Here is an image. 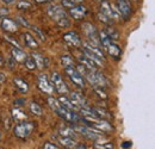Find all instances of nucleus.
<instances>
[{
    "label": "nucleus",
    "instance_id": "nucleus-38",
    "mask_svg": "<svg viewBox=\"0 0 155 149\" xmlns=\"http://www.w3.org/2000/svg\"><path fill=\"white\" fill-rule=\"evenodd\" d=\"M32 30H34V31L37 34V36L39 37V39H41V41H45V36H44V35L41 32V30H39L38 28H35V26H32Z\"/></svg>",
    "mask_w": 155,
    "mask_h": 149
},
{
    "label": "nucleus",
    "instance_id": "nucleus-19",
    "mask_svg": "<svg viewBox=\"0 0 155 149\" xmlns=\"http://www.w3.org/2000/svg\"><path fill=\"white\" fill-rule=\"evenodd\" d=\"M58 142L64 148L67 149H74L78 147V143L73 140V138H69V137H58Z\"/></svg>",
    "mask_w": 155,
    "mask_h": 149
},
{
    "label": "nucleus",
    "instance_id": "nucleus-28",
    "mask_svg": "<svg viewBox=\"0 0 155 149\" xmlns=\"http://www.w3.org/2000/svg\"><path fill=\"white\" fill-rule=\"evenodd\" d=\"M61 62H62V65H63L64 68H67V67H75V66H74V61H73V58H72L69 55H67V54L61 57Z\"/></svg>",
    "mask_w": 155,
    "mask_h": 149
},
{
    "label": "nucleus",
    "instance_id": "nucleus-26",
    "mask_svg": "<svg viewBox=\"0 0 155 149\" xmlns=\"http://www.w3.org/2000/svg\"><path fill=\"white\" fill-rule=\"evenodd\" d=\"M13 81H15L16 86L18 87V90H19L20 92L26 93V92L29 91V85H28V82H25L24 80H21V79H15Z\"/></svg>",
    "mask_w": 155,
    "mask_h": 149
},
{
    "label": "nucleus",
    "instance_id": "nucleus-11",
    "mask_svg": "<svg viewBox=\"0 0 155 149\" xmlns=\"http://www.w3.org/2000/svg\"><path fill=\"white\" fill-rule=\"evenodd\" d=\"M86 121L91 122L93 128L101 131V132H107V131L112 130V125L107 121H104L103 118L101 119H99V118H90V119H86Z\"/></svg>",
    "mask_w": 155,
    "mask_h": 149
},
{
    "label": "nucleus",
    "instance_id": "nucleus-6",
    "mask_svg": "<svg viewBox=\"0 0 155 149\" xmlns=\"http://www.w3.org/2000/svg\"><path fill=\"white\" fill-rule=\"evenodd\" d=\"M117 10L120 15V18H123L124 20L130 19L133 8H131L129 0H117Z\"/></svg>",
    "mask_w": 155,
    "mask_h": 149
},
{
    "label": "nucleus",
    "instance_id": "nucleus-9",
    "mask_svg": "<svg viewBox=\"0 0 155 149\" xmlns=\"http://www.w3.org/2000/svg\"><path fill=\"white\" fill-rule=\"evenodd\" d=\"M51 84H53V86L56 88V91H58L60 94L68 93V88H67L66 84L63 82L61 75L58 74V72H54V73L51 74Z\"/></svg>",
    "mask_w": 155,
    "mask_h": 149
},
{
    "label": "nucleus",
    "instance_id": "nucleus-45",
    "mask_svg": "<svg viewBox=\"0 0 155 149\" xmlns=\"http://www.w3.org/2000/svg\"><path fill=\"white\" fill-rule=\"evenodd\" d=\"M5 4H11V2H13V0H2Z\"/></svg>",
    "mask_w": 155,
    "mask_h": 149
},
{
    "label": "nucleus",
    "instance_id": "nucleus-20",
    "mask_svg": "<svg viewBox=\"0 0 155 149\" xmlns=\"http://www.w3.org/2000/svg\"><path fill=\"white\" fill-rule=\"evenodd\" d=\"M78 58H79V61L81 62V65H82L85 68H87L88 71H97L98 66L92 61V60H90L88 57H86L85 55L84 56L81 55V56H79Z\"/></svg>",
    "mask_w": 155,
    "mask_h": 149
},
{
    "label": "nucleus",
    "instance_id": "nucleus-43",
    "mask_svg": "<svg viewBox=\"0 0 155 149\" xmlns=\"http://www.w3.org/2000/svg\"><path fill=\"white\" fill-rule=\"evenodd\" d=\"M129 147H131V142H124L123 148H129Z\"/></svg>",
    "mask_w": 155,
    "mask_h": 149
},
{
    "label": "nucleus",
    "instance_id": "nucleus-14",
    "mask_svg": "<svg viewBox=\"0 0 155 149\" xmlns=\"http://www.w3.org/2000/svg\"><path fill=\"white\" fill-rule=\"evenodd\" d=\"M63 39H64L68 44H71V45H73V47H80V44H81L80 36L78 35L75 31H69V32L64 34V35H63Z\"/></svg>",
    "mask_w": 155,
    "mask_h": 149
},
{
    "label": "nucleus",
    "instance_id": "nucleus-48",
    "mask_svg": "<svg viewBox=\"0 0 155 149\" xmlns=\"http://www.w3.org/2000/svg\"><path fill=\"white\" fill-rule=\"evenodd\" d=\"M96 1H104V0H96Z\"/></svg>",
    "mask_w": 155,
    "mask_h": 149
},
{
    "label": "nucleus",
    "instance_id": "nucleus-4",
    "mask_svg": "<svg viewBox=\"0 0 155 149\" xmlns=\"http://www.w3.org/2000/svg\"><path fill=\"white\" fill-rule=\"evenodd\" d=\"M82 30L86 35V37L88 38L90 43L97 45V47H100V39H99V32L96 29L94 25H92L91 23H84L82 24Z\"/></svg>",
    "mask_w": 155,
    "mask_h": 149
},
{
    "label": "nucleus",
    "instance_id": "nucleus-30",
    "mask_svg": "<svg viewBox=\"0 0 155 149\" xmlns=\"http://www.w3.org/2000/svg\"><path fill=\"white\" fill-rule=\"evenodd\" d=\"M30 111L32 112L34 114H36V116H42V113H43L42 108L39 106L37 103H35V101H32L30 104Z\"/></svg>",
    "mask_w": 155,
    "mask_h": 149
},
{
    "label": "nucleus",
    "instance_id": "nucleus-42",
    "mask_svg": "<svg viewBox=\"0 0 155 149\" xmlns=\"http://www.w3.org/2000/svg\"><path fill=\"white\" fill-rule=\"evenodd\" d=\"M5 80H6V75L4 74L2 72H0V84H2Z\"/></svg>",
    "mask_w": 155,
    "mask_h": 149
},
{
    "label": "nucleus",
    "instance_id": "nucleus-44",
    "mask_svg": "<svg viewBox=\"0 0 155 149\" xmlns=\"http://www.w3.org/2000/svg\"><path fill=\"white\" fill-rule=\"evenodd\" d=\"M34 1H36V2H49V1H51V0H34Z\"/></svg>",
    "mask_w": 155,
    "mask_h": 149
},
{
    "label": "nucleus",
    "instance_id": "nucleus-49",
    "mask_svg": "<svg viewBox=\"0 0 155 149\" xmlns=\"http://www.w3.org/2000/svg\"><path fill=\"white\" fill-rule=\"evenodd\" d=\"M0 140H1V134H0Z\"/></svg>",
    "mask_w": 155,
    "mask_h": 149
},
{
    "label": "nucleus",
    "instance_id": "nucleus-51",
    "mask_svg": "<svg viewBox=\"0 0 155 149\" xmlns=\"http://www.w3.org/2000/svg\"><path fill=\"white\" fill-rule=\"evenodd\" d=\"M0 149H1V148H0Z\"/></svg>",
    "mask_w": 155,
    "mask_h": 149
},
{
    "label": "nucleus",
    "instance_id": "nucleus-32",
    "mask_svg": "<svg viewBox=\"0 0 155 149\" xmlns=\"http://www.w3.org/2000/svg\"><path fill=\"white\" fill-rule=\"evenodd\" d=\"M23 63L25 65V67H26L29 71H32V69H35V68H36V63H35V61H34V58H32V57H29V56H28Z\"/></svg>",
    "mask_w": 155,
    "mask_h": 149
},
{
    "label": "nucleus",
    "instance_id": "nucleus-21",
    "mask_svg": "<svg viewBox=\"0 0 155 149\" xmlns=\"http://www.w3.org/2000/svg\"><path fill=\"white\" fill-rule=\"evenodd\" d=\"M58 101H60V104H61V105H63V106H64V108H67L68 110H72V111H79V110H80V109L78 108L75 104H73V101H72L71 99L66 98L64 95L60 97Z\"/></svg>",
    "mask_w": 155,
    "mask_h": 149
},
{
    "label": "nucleus",
    "instance_id": "nucleus-40",
    "mask_svg": "<svg viewBox=\"0 0 155 149\" xmlns=\"http://www.w3.org/2000/svg\"><path fill=\"white\" fill-rule=\"evenodd\" d=\"M43 149H58V148L55 144H53V143H50V142H47V143L44 144Z\"/></svg>",
    "mask_w": 155,
    "mask_h": 149
},
{
    "label": "nucleus",
    "instance_id": "nucleus-34",
    "mask_svg": "<svg viewBox=\"0 0 155 149\" xmlns=\"http://www.w3.org/2000/svg\"><path fill=\"white\" fill-rule=\"evenodd\" d=\"M31 2H29V1H25V0H21L19 1L18 4H17V8L18 10H28V8H31Z\"/></svg>",
    "mask_w": 155,
    "mask_h": 149
},
{
    "label": "nucleus",
    "instance_id": "nucleus-23",
    "mask_svg": "<svg viewBox=\"0 0 155 149\" xmlns=\"http://www.w3.org/2000/svg\"><path fill=\"white\" fill-rule=\"evenodd\" d=\"M11 54H12V57H13L16 61H18V62H24L25 58L28 57V55H26L21 49L15 48V47L11 49Z\"/></svg>",
    "mask_w": 155,
    "mask_h": 149
},
{
    "label": "nucleus",
    "instance_id": "nucleus-46",
    "mask_svg": "<svg viewBox=\"0 0 155 149\" xmlns=\"http://www.w3.org/2000/svg\"><path fill=\"white\" fill-rule=\"evenodd\" d=\"M74 149H85V146H78L77 148H74Z\"/></svg>",
    "mask_w": 155,
    "mask_h": 149
},
{
    "label": "nucleus",
    "instance_id": "nucleus-8",
    "mask_svg": "<svg viewBox=\"0 0 155 149\" xmlns=\"http://www.w3.org/2000/svg\"><path fill=\"white\" fill-rule=\"evenodd\" d=\"M64 71H66V73L68 74L69 79L77 85L78 87H80V88H84V87H85L84 76L75 69V67H67V68H64Z\"/></svg>",
    "mask_w": 155,
    "mask_h": 149
},
{
    "label": "nucleus",
    "instance_id": "nucleus-36",
    "mask_svg": "<svg viewBox=\"0 0 155 149\" xmlns=\"http://www.w3.org/2000/svg\"><path fill=\"white\" fill-rule=\"evenodd\" d=\"M94 147H96L97 149H114V144H112V143H110V142L101 143V144L96 143V144H94Z\"/></svg>",
    "mask_w": 155,
    "mask_h": 149
},
{
    "label": "nucleus",
    "instance_id": "nucleus-10",
    "mask_svg": "<svg viewBox=\"0 0 155 149\" xmlns=\"http://www.w3.org/2000/svg\"><path fill=\"white\" fill-rule=\"evenodd\" d=\"M38 88L42 92L47 94H53V92H54V86L45 74L38 75Z\"/></svg>",
    "mask_w": 155,
    "mask_h": 149
},
{
    "label": "nucleus",
    "instance_id": "nucleus-15",
    "mask_svg": "<svg viewBox=\"0 0 155 149\" xmlns=\"http://www.w3.org/2000/svg\"><path fill=\"white\" fill-rule=\"evenodd\" d=\"M1 28L2 30H5L6 32H16L18 30V25L15 20L10 18H2L1 19Z\"/></svg>",
    "mask_w": 155,
    "mask_h": 149
},
{
    "label": "nucleus",
    "instance_id": "nucleus-37",
    "mask_svg": "<svg viewBox=\"0 0 155 149\" xmlns=\"http://www.w3.org/2000/svg\"><path fill=\"white\" fill-rule=\"evenodd\" d=\"M94 91H96V93H97L100 98H103V99H107V94L103 91V88H100V87H96V88H94Z\"/></svg>",
    "mask_w": 155,
    "mask_h": 149
},
{
    "label": "nucleus",
    "instance_id": "nucleus-12",
    "mask_svg": "<svg viewBox=\"0 0 155 149\" xmlns=\"http://www.w3.org/2000/svg\"><path fill=\"white\" fill-rule=\"evenodd\" d=\"M71 100L73 101V104L77 105L79 109H81V108H90V106H88V103H87V100H86V98L80 93V92H77V91L72 92V93H71Z\"/></svg>",
    "mask_w": 155,
    "mask_h": 149
},
{
    "label": "nucleus",
    "instance_id": "nucleus-22",
    "mask_svg": "<svg viewBox=\"0 0 155 149\" xmlns=\"http://www.w3.org/2000/svg\"><path fill=\"white\" fill-rule=\"evenodd\" d=\"M31 57L34 58V61L36 63V68L43 69L45 67V57L42 55V54H39V53H32Z\"/></svg>",
    "mask_w": 155,
    "mask_h": 149
},
{
    "label": "nucleus",
    "instance_id": "nucleus-18",
    "mask_svg": "<svg viewBox=\"0 0 155 149\" xmlns=\"http://www.w3.org/2000/svg\"><path fill=\"white\" fill-rule=\"evenodd\" d=\"M23 38H24L25 45H26L28 48H31V49H37V48H38V43H37V41H36V37H34L30 32L23 34Z\"/></svg>",
    "mask_w": 155,
    "mask_h": 149
},
{
    "label": "nucleus",
    "instance_id": "nucleus-50",
    "mask_svg": "<svg viewBox=\"0 0 155 149\" xmlns=\"http://www.w3.org/2000/svg\"><path fill=\"white\" fill-rule=\"evenodd\" d=\"M133 1H137V0H133Z\"/></svg>",
    "mask_w": 155,
    "mask_h": 149
},
{
    "label": "nucleus",
    "instance_id": "nucleus-24",
    "mask_svg": "<svg viewBox=\"0 0 155 149\" xmlns=\"http://www.w3.org/2000/svg\"><path fill=\"white\" fill-rule=\"evenodd\" d=\"M60 135L62 137H69V138H74L77 136V131L74 130L73 128L69 127H63L60 129Z\"/></svg>",
    "mask_w": 155,
    "mask_h": 149
},
{
    "label": "nucleus",
    "instance_id": "nucleus-47",
    "mask_svg": "<svg viewBox=\"0 0 155 149\" xmlns=\"http://www.w3.org/2000/svg\"><path fill=\"white\" fill-rule=\"evenodd\" d=\"M2 65V58H1V56H0V66Z\"/></svg>",
    "mask_w": 155,
    "mask_h": 149
},
{
    "label": "nucleus",
    "instance_id": "nucleus-17",
    "mask_svg": "<svg viewBox=\"0 0 155 149\" xmlns=\"http://www.w3.org/2000/svg\"><path fill=\"white\" fill-rule=\"evenodd\" d=\"M84 48H85V49H87L88 51H91L92 54H94L96 56H98L100 60L105 61L104 54H103V51L99 49V47L94 45V44H92V43H88V42H84Z\"/></svg>",
    "mask_w": 155,
    "mask_h": 149
},
{
    "label": "nucleus",
    "instance_id": "nucleus-39",
    "mask_svg": "<svg viewBox=\"0 0 155 149\" xmlns=\"http://www.w3.org/2000/svg\"><path fill=\"white\" fill-rule=\"evenodd\" d=\"M8 12H10V11H8L7 8H4V7H1V8H0V20H1L2 18H5V17L8 15Z\"/></svg>",
    "mask_w": 155,
    "mask_h": 149
},
{
    "label": "nucleus",
    "instance_id": "nucleus-7",
    "mask_svg": "<svg viewBox=\"0 0 155 149\" xmlns=\"http://www.w3.org/2000/svg\"><path fill=\"white\" fill-rule=\"evenodd\" d=\"M55 112L58 113L60 117H62L63 119H66L67 122H71V123H73V124H77V122L80 119L79 116L75 113V111L68 110V109L64 108L63 105H60V108H58Z\"/></svg>",
    "mask_w": 155,
    "mask_h": 149
},
{
    "label": "nucleus",
    "instance_id": "nucleus-16",
    "mask_svg": "<svg viewBox=\"0 0 155 149\" xmlns=\"http://www.w3.org/2000/svg\"><path fill=\"white\" fill-rule=\"evenodd\" d=\"M105 49L107 50V53L112 56V57H115V58H119V57H120V54H122L120 47H119L117 43H115V42H110V43L105 47Z\"/></svg>",
    "mask_w": 155,
    "mask_h": 149
},
{
    "label": "nucleus",
    "instance_id": "nucleus-33",
    "mask_svg": "<svg viewBox=\"0 0 155 149\" xmlns=\"http://www.w3.org/2000/svg\"><path fill=\"white\" fill-rule=\"evenodd\" d=\"M12 114H13L15 119H17V121L24 119V118L26 117V116H25V113L21 111L20 109H13V110H12Z\"/></svg>",
    "mask_w": 155,
    "mask_h": 149
},
{
    "label": "nucleus",
    "instance_id": "nucleus-3",
    "mask_svg": "<svg viewBox=\"0 0 155 149\" xmlns=\"http://www.w3.org/2000/svg\"><path fill=\"white\" fill-rule=\"evenodd\" d=\"M99 12L104 13L107 18H110L112 22H115V20H120V15H119L118 10H117L111 2H109V1H106V0L101 1L100 11H99Z\"/></svg>",
    "mask_w": 155,
    "mask_h": 149
},
{
    "label": "nucleus",
    "instance_id": "nucleus-35",
    "mask_svg": "<svg viewBox=\"0 0 155 149\" xmlns=\"http://www.w3.org/2000/svg\"><path fill=\"white\" fill-rule=\"evenodd\" d=\"M98 19H99L100 22H103L104 24H106V25H111V24L114 23L111 19L107 18V17H106L104 13H101V12H99V13H98Z\"/></svg>",
    "mask_w": 155,
    "mask_h": 149
},
{
    "label": "nucleus",
    "instance_id": "nucleus-31",
    "mask_svg": "<svg viewBox=\"0 0 155 149\" xmlns=\"http://www.w3.org/2000/svg\"><path fill=\"white\" fill-rule=\"evenodd\" d=\"M48 104H49V106H50L54 111H56L58 108H60V105H61L60 101H58V99H55L54 97H49V98H48Z\"/></svg>",
    "mask_w": 155,
    "mask_h": 149
},
{
    "label": "nucleus",
    "instance_id": "nucleus-13",
    "mask_svg": "<svg viewBox=\"0 0 155 149\" xmlns=\"http://www.w3.org/2000/svg\"><path fill=\"white\" fill-rule=\"evenodd\" d=\"M69 15L77 20L85 18V16L87 15V8L84 5H77L72 8H69Z\"/></svg>",
    "mask_w": 155,
    "mask_h": 149
},
{
    "label": "nucleus",
    "instance_id": "nucleus-1",
    "mask_svg": "<svg viewBox=\"0 0 155 149\" xmlns=\"http://www.w3.org/2000/svg\"><path fill=\"white\" fill-rule=\"evenodd\" d=\"M47 13L61 28H68L71 25L68 15L61 5H50L47 10Z\"/></svg>",
    "mask_w": 155,
    "mask_h": 149
},
{
    "label": "nucleus",
    "instance_id": "nucleus-27",
    "mask_svg": "<svg viewBox=\"0 0 155 149\" xmlns=\"http://www.w3.org/2000/svg\"><path fill=\"white\" fill-rule=\"evenodd\" d=\"M84 0H62V7L63 8H72L77 5H81Z\"/></svg>",
    "mask_w": 155,
    "mask_h": 149
},
{
    "label": "nucleus",
    "instance_id": "nucleus-25",
    "mask_svg": "<svg viewBox=\"0 0 155 149\" xmlns=\"http://www.w3.org/2000/svg\"><path fill=\"white\" fill-rule=\"evenodd\" d=\"M82 53L85 54V56H86V57H88L90 60H92V61H93V62H94V63L97 65L98 67H99V66H103V63H104V61H103V60H100V58H99L98 56L94 55V54H92L91 51H88L87 49H85V48H82Z\"/></svg>",
    "mask_w": 155,
    "mask_h": 149
},
{
    "label": "nucleus",
    "instance_id": "nucleus-5",
    "mask_svg": "<svg viewBox=\"0 0 155 149\" xmlns=\"http://www.w3.org/2000/svg\"><path fill=\"white\" fill-rule=\"evenodd\" d=\"M74 130L80 132L81 135H84L85 137L90 138V140H98L103 136V132L101 131L97 130V129H92V128H88V127H84V125H75L74 127Z\"/></svg>",
    "mask_w": 155,
    "mask_h": 149
},
{
    "label": "nucleus",
    "instance_id": "nucleus-2",
    "mask_svg": "<svg viewBox=\"0 0 155 149\" xmlns=\"http://www.w3.org/2000/svg\"><path fill=\"white\" fill-rule=\"evenodd\" d=\"M35 129V125H34V123H31V122H23V123H19V124H17L16 127H15V135L20 138V140H26L30 135H31V132L34 131Z\"/></svg>",
    "mask_w": 155,
    "mask_h": 149
},
{
    "label": "nucleus",
    "instance_id": "nucleus-29",
    "mask_svg": "<svg viewBox=\"0 0 155 149\" xmlns=\"http://www.w3.org/2000/svg\"><path fill=\"white\" fill-rule=\"evenodd\" d=\"M105 34L111 38V39H118V38H119L118 31H117L116 29H114L112 26H110V25H107V29L105 30Z\"/></svg>",
    "mask_w": 155,
    "mask_h": 149
},
{
    "label": "nucleus",
    "instance_id": "nucleus-41",
    "mask_svg": "<svg viewBox=\"0 0 155 149\" xmlns=\"http://www.w3.org/2000/svg\"><path fill=\"white\" fill-rule=\"evenodd\" d=\"M18 20H19L20 23H21V25H23V26H28V28L30 26V24H29V23H28L25 19L23 18V17H19V18H18Z\"/></svg>",
    "mask_w": 155,
    "mask_h": 149
}]
</instances>
